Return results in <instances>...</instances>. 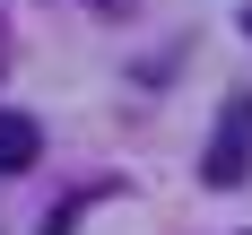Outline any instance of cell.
Here are the masks:
<instances>
[{
  "label": "cell",
  "instance_id": "cell-1",
  "mask_svg": "<svg viewBox=\"0 0 252 235\" xmlns=\"http://www.w3.org/2000/svg\"><path fill=\"white\" fill-rule=\"evenodd\" d=\"M252 174V87H226L218 122H209V157H200V183L209 192H235Z\"/></svg>",
  "mask_w": 252,
  "mask_h": 235
},
{
  "label": "cell",
  "instance_id": "cell-2",
  "mask_svg": "<svg viewBox=\"0 0 252 235\" xmlns=\"http://www.w3.org/2000/svg\"><path fill=\"white\" fill-rule=\"evenodd\" d=\"M35 157H44V122L18 113V104H0V174H26Z\"/></svg>",
  "mask_w": 252,
  "mask_h": 235
},
{
  "label": "cell",
  "instance_id": "cell-3",
  "mask_svg": "<svg viewBox=\"0 0 252 235\" xmlns=\"http://www.w3.org/2000/svg\"><path fill=\"white\" fill-rule=\"evenodd\" d=\"M0 70H9V35H0Z\"/></svg>",
  "mask_w": 252,
  "mask_h": 235
},
{
  "label": "cell",
  "instance_id": "cell-4",
  "mask_svg": "<svg viewBox=\"0 0 252 235\" xmlns=\"http://www.w3.org/2000/svg\"><path fill=\"white\" fill-rule=\"evenodd\" d=\"M244 35H252V0H244Z\"/></svg>",
  "mask_w": 252,
  "mask_h": 235
}]
</instances>
